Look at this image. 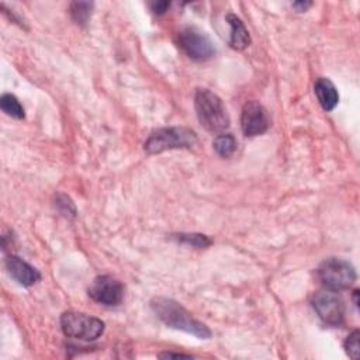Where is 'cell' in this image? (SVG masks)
I'll return each instance as SVG.
<instances>
[{"mask_svg":"<svg viewBox=\"0 0 360 360\" xmlns=\"http://www.w3.org/2000/svg\"><path fill=\"white\" fill-rule=\"evenodd\" d=\"M151 307L157 317L168 327L187 332L194 335L198 339H210L212 331L210 328L196 320L186 308H183L179 302L171 298L158 297L151 301Z\"/></svg>","mask_w":360,"mask_h":360,"instance_id":"6da1fadb","label":"cell"},{"mask_svg":"<svg viewBox=\"0 0 360 360\" xmlns=\"http://www.w3.org/2000/svg\"><path fill=\"white\" fill-rule=\"evenodd\" d=\"M194 108L201 126L210 132H221L230 127V117L223 100L209 89L196 92Z\"/></svg>","mask_w":360,"mask_h":360,"instance_id":"7a4b0ae2","label":"cell"},{"mask_svg":"<svg viewBox=\"0 0 360 360\" xmlns=\"http://www.w3.org/2000/svg\"><path fill=\"white\" fill-rule=\"evenodd\" d=\"M197 142V135L190 128L169 127L153 131L145 141V151L148 153H161L168 149L191 148Z\"/></svg>","mask_w":360,"mask_h":360,"instance_id":"3957f363","label":"cell"},{"mask_svg":"<svg viewBox=\"0 0 360 360\" xmlns=\"http://www.w3.org/2000/svg\"><path fill=\"white\" fill-rule=\"evenodd\" d=\"M61 328L68 338L79 341H96L105 332V323L86 314L69 311L62 314Z\"/></svg>","mask_w":360,"mask_h":360,"instance_id":"277c9868","label":"cell"},{"mask_svg":"<svg viewBox=\"0 0 360 360\" xmlns=\"http://www.w3.org/2000/svg\"><path fill=\"white\" fill-rule=\"evenodd\" d=\"M318 277L328 290L341 291L349 289L356 282V271L343 259L329 258L320 265Z\"/></svg>","mask_w":360,"mask_h":360,"instance_id":"5b68a950","label":"cell"},{"mask_svg":"<svg viewBox=\"0 0 360 360\" xmlns=\"http://www.w3.org/2000/svg\"><path fill=\"white\" fill-rule=\"evenodd\" d=\"M179 46L194 61L210 60L216 49L212 40L194 27L183 28L178 35Z\"/></svg>","mask_w":360,"mask_h":360,"instance_id":"8992f818","label":"cell"},{"mask_svg":"<svg viewBox=\"0 0 360 360\" xmlns=\"http://www.w3.org/2000/svg\"><path fill=\"white\" fill-rule=\"evenodd\" d=\"M313 307L318 317L328 325H341L345 318V304L332 290H323L313 297Z\"/></svg>","mask_w":360,"mask_h":360,"instance_id":"52a82bcc","label":"cell"},{"mask_svg":"<svg viewBox=\"0 0 360 360\" xmlns=\"http://www.w3.org/2000/svg\"><path fill=\"white\" fill-rule=\"evenodd\" d=\"M89 295L98 304L106 307H116L123 301L124 287L112 276H98L93 280Z\"/></svg>","mask_w":360,"mask_h":360,"instance_id":"ba28073f","label":"cell"},{"mask_svg":"<svg viewBox=\"0 0 360 360\" xmlns=\"http://www.w3.org/2000/svg\"><path fill=\"white\" fill-rule=\"evenodd\" d=\"M241 127L246 137L262 135L271 127V117L268 110L259 103H248L242 110Z\"/></svg>","mask_w":360,"mask_h":360,"instance_id":"9c48e42d","label":"cell"},{"mask_svg":"<svg viewBox=\"0 0 360 360\" xmlns=\"http://www.w3.org/2000/svg\"><path fill=\"white\" fill-rule=\"evenodd\" d=\"M6 268L10 273V276L22 286L30 287L40 282L41 275L37 269H34L31 265L24 262L22 258L16 255H10L6 259Z\"/></svg>","mask_w":360,"mask_h":360,"instance_id":"30bf717a","label":"cell"},{"mask_svg":"<svg viewBox=\"0 0 360 360\" xmlns=\"http://www.w3.org/2000/svg\"><path fill=\"white\" fill-rule=\"evenodd\" d=\"M314 90H316V94H317V98L320 101L321 108L325 112H332L338 106L339 94H338V90H336L335 85L329 79L320 78L316 82Z\"/></svg>","mask_w":360,"mask_h":360,"instance_id":"8fae6325","label":"cell"},{"mask_svg":"<svg viewBox=\"0 0 360 360\" xmlns=\"http://www.w3.org/2000/svg\"><path fill=\"white\" fill-rule=\"evenodd\" d=\"M227 22L231 27L230 45L237 51H242L246 46H249L250 37H249V33H248L245 24L242 23V20L235 15H228Z\"/></svg>","mask_w":360,"mask_h":360,"instance_id":"7c38bea8","label":"cell"},{"mask_svg":"<svg viewBox=\"0 0 360 360\" xmlns=\"http://www.w3.org/2000/svg\"><path fill=\"white\" fill-rule=\"evenodd\" d=\"M214 151L221 158H230L237 151V139L231 134H221L213 142Z\"/></svg>","mask_w":360,"mask_h":360,"instance_id":"4fadbf2b","label":"cell"},{"mask_svg":"<svg viewBox=\"0 0 360 360\" xmlns=\"http://www.w3.org/2000/svg\"><path fill=\"white\" fill-rule=\"evenodd\" d=\"M0 108H2V110L13 117V119H17V120H23L24 119V109L23 106L20 105V101L17 100L16 96L13 94H3L2 98H0Z\"/></svg>","mask_w":360,"mask_h":360,"instance_id":"5bb4252c","label":"cell"},{"mask_svg":"<svg viewBox=\"0 0 360 360\" xmlns=\"http://www.w3.org/2000/svg\"><path fill=\"white\" fill-rule=\"evenodd\" d=\"M92 9H93V3H87V2H75L71 5V15L72 19L80 24L85 26L92 15Z\"/></svg>","mask_w":360,"mask_h":360,"instance_id":"9a60e30c","label":"cell"},{"mask_svg":"<svg viewBox=\"0 0 360 360\" xmlns=\"http://www.w3.org/2000/svg\"><path fill=\"white\" fill-rule=\"evenodd\" d=\"M178 239L180 242H185V243L196 246V248H207L212 245V241L209 239V237L200 235V234H180V235H178Z\"/></svg>","mask_w":360,"mask_h":360,"instance_id":"2e32d148","label":"cell"},{"mask_svg":"<svg viewBox=\"0 0 360 360\" xmlns=\"http://www.w3.org/2000/svg\"><path fill=\"white\" fill-rule=\"evenodd\" d=\"M57 207L60 209V212L65 217H71V218L76 217L75 204L72 203V200L68 196H65V194H58L57 196Z\"/></svg>","mask_w":360,"mask_h":360,"instance_id":"e0dca14e","label":"cell"},{"mask_svg":"<svg viewBox=\"0 0 360 360\" xmlns=\"http://www.w3.org/2000/svg\"><path fill=\"white\" fill-rule=\"evenodd\" d=\"M359 338L360 334L359 331H353L345 341V350L352 359H357L360 353V346H359Z\"/></svg>","mask_w":360,"mask_h":360,"instance_id":"ac0fdd59","label":"cell"},{"mask_svg":"<svg viewBox=\"0 0 360 360\" xmlns=\"http://www.w3.org/2000/svg\"><path fill=\"white\" fill-rule=\"evenodd\" d=\"M171 8V2H153L151 3V9L155 15H164Z\"/></svg>","mask_w":360,"mask_h":360,"instance_id":"d6986e66","label":"cell"},{"mask_svg":"<svg viewBox=\"0 0 360 360\" xmlns=\"http://www.w3.org/2000/svg\"><path fill=\"white\" fill-rule=\"evenodd\" d=\"M160 357H162V359H173V357H187V359H190V357H193L191 354H185V353H171V352H168V353H161V354H158Z\"/></svg>","mask_w":360,"mask_h":360,"instance_id":"ffe728a7","label":"cell"},{"mask_svg":"<svg viewBox=\"0 0 360 360\" xmlns=\"http://www.w3.org/2000/svg\"><path fill=\"white\" fill-rule=\"evenodd\" d=\"M313 3L310 2H295L293 3V8H295L298 12H305L308 8H311Z\"/></svg>","mask_w":360,"mask_h":360,"instance_id":"44dd1931","label":"cell"}]
</instances>
